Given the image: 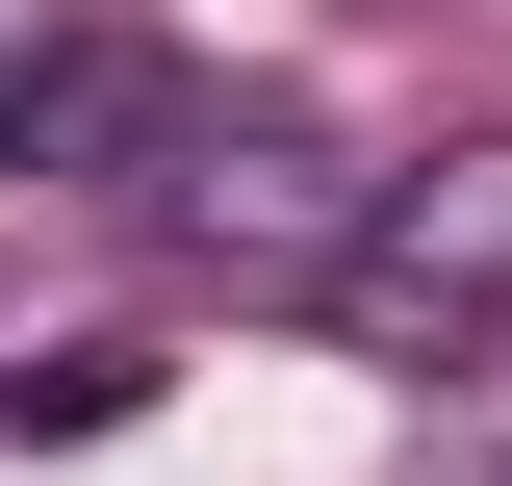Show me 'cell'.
Returning <instances> with one entry per match:
<instances>
[{"instance_id": "cell-1", "label": "cell", "mask_w": 512, "mask_h": 486, "mask_svg": "<svg viewBox=\"0 0 512 486\" xmlns=\"http://www.w3.org/2000/svg\"><path fill=\"white\" fill-rule=\"evenodd\" d=\"M359 205H384V154H359V128H308V103H231V77H205V103H180V154L128 180V231L180 256L205 307H333Z\"/></svg>"}, {"instance_id": "cell-2", "label": "cell", "mask_w": 512, "mask_h": 486, "mask_svg": "<svg viewBox=\"0 0 512 486\" xmlns=\"http://www.w3.org/2000/svg\"><path fill=\"white\" fill-rule=\"evenodd\" d=\"M333 333H359L384 384H487V359H512V128L384 154L359 256H333Z\"/></svg>"}, {"instance_id": "cell-3", "label": "cell", "mask_w": 512, "mask_h": 486, "mask_svg": "<svg viewBox=\"0 0 512 486\" xmlns=\"http://www.w3.org/2000/svg\"><path fill=\"white\" fill-rule=\"evenodd\" d=\"M180 103L205 77L154 52V26H26V52H0V180L26 205H128L154 154H180Z\"/></svg>"}, {"instance_id": "cell-4", "label": "cell", "mask_w": 512, "mask_h": 486, "mask_svg": "<svg viewBox=\"0 0 512 486\" xmlns=\"http://www.w3.org/2000/svg\"><path fill=\"white\" fill-rule=\"evenodd\" d=\"M154 384H180L154 333H26V359H0V461H103Z\"/></svg>"}, {"instance_id": "cell-5", "label": "cell", "mask_w": 512, "mask_h": 486, "mask_svg": "<svg viewBox=\"0 0 512 486\" xmlns=\"http://www.w3.org/2000/svg\"><path fill=\"white\" fill-rule=\"evenodd\" d=\"M487 486H512V461H487Z\"/></svg>"}]
</instances>
